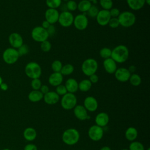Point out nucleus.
Instances as JSON below:
<instances>
[{
    "label": "nucleus",
    "mask_w": 150,
    "mask_h": 150,
    "mask_svg": "<svg viewBox=\"0 0 150 150\" xmlns=\"http://www.w3.org/2000/svg\"><path fill=\"white\" fill-rule=\"evenodd\" d=\"M0 87H1V89L4 90V91H6L8 89V86L6 83H2L0 85Z\"/></svg>",
    "instance_id": "obj_50"
},
{
    "label": "nucleus",
    "mask_w": 150,
    "mask_h": 150,
    "mask_svg": "<svg viewBox=\"0 0 150 150\" xmlns=\"http://www.w3.org/2000/svg\"><path fill=\"white\" fill-rule=\"evenodd\" d=\"M100 5L104 10H110L113 6L112 0H99Z\"/></svg>",
    "instance_id": "obj_32"
},
{
    "label": "nucleus",
    "mask_w": 150,
    "mask_h": 150,
    "mask_svg": "<svg viewBox=\"0 0 150 150\" xmlns=\"http://www.w3.org/2000/svg\"><path fill=\"white\" fill-rule=\"evenodd\" d=\"M129 57V50L124 45H119L111 50V58L117 63H122L127 61Z\"/></svg>",
    "instance_id": "obj_1"
},
{
    "label": "nucleus",
    "mask_w": 150,
    "mask_h": 150,
    "mask_svg": "<svg viewBox=\"0 0 150 150\" xmlns=\"http://www.w3.org/2000/svg\"><path fill=\"white\" fill-rule=\"evenodd\" d=\"M118 19L120 25L124 28H129L135 24L136 22V16L132 12L123 11L120 12Z\"/></svg>",
    "instance_id": "obj_3"
},
{
    "label": "nucleus",
    "mask_w": 150,
    "mask_h": 150,
    "mask_svg": "<svg viewBox=\"0 0 150 150\" xmlns=\"http://www.w3.org/2000/svg\"><path fill=\"white\" fill-rule=\"evenodd\" d=\"M23 150H38V148L33 144H29L25 146Z\"/></svg>",
    "instance_id": "obj_46"
},
{
    "label": "nucleus",
    "mask_w": 150,
    "mask_h": 150,
    "mask_svg": "<svg viewBox=\"0 0 150 150\" xmlns=\"http://www.w3.org/2000/svg\"><path fill=\"white\" fill-rule=\"evenodd\" d=\"M95 122L97 125L103 128L108 124L109 122V116L106 112H101L96 115Z\"/></svg>",
    "instance_id": "obj_21"
},
{
    "label": "nucleus",
    "mask_w": 150,
    "mask_h": 150,
    "mask_svg": "<svg viewBox=\"0 0 150 150\" xmlns=\"http://www.w3.org/2000/svg\"><path fill=\"white\" fill-rule=\"evenodd\" d=\"M137 137L138 131L135 128L133 127H130L126 129L125 132V137L128 141L132 142L137 139Z\"/></svg>",
    "instance_id": "obj_25"
},
{
    "label": "nucleus",
    "mask_w": 150,
    "mask_h": 150,
    "mask_svg": "<svg viewBox=\"0 0 150 150\" xmlns=\"http://www.w3.org/2000/svg\"><path fill=\"white\" fill-rule=\"evenodd\" d=\"M73 24L77 30H84L88 25V18L84 13L78 14L74 17Z\"/></svg>",
    "instance_id": "obj_9"
},
{
    "label": "nucleus",
    "mask_w": 150,
    "mask_h": 150,
    "mask_svg": "<svg viewBox=\"0 0 150 150\" xmlns=\"http://www.w3.org/2000/svg\"><path fill=\"white\" fill-rule=\"evenodd\" d=\"M114 74L115 79L120 82H126L128 81L131 74L128 69L125 67L117 68Z\"/></svg>",
    "instance_id": "obj_13"
},
{
    "label": "nucleus",
    "mask_w": 150,
    "mask_h": 150,
    "mask_svg": "<svg viewBox=\"0 0 150 150\" xmlns=\"http://www.w3.org/2000/svg\"><path fill=\"white\" fill-rule=\"evenodd\" d=\"M45 103L49 105L56 104L60 99V96L55 91H49L43 95V97Z\"/></svg>",
    "instance_id": "obj_20"
},
{
    "label": "nucleus",
    "mask_w": 150,
    "mask_h": 150,
    "mask_svg": "<svg viewBox=\"0 0 150 150\" xmlns=\"http://www.w3.org/2000/svg\"><path fill=\"white\" fill-rule=\"evenodd\" d=\"M88 1H89L90 2H93V3H96V2H97V0H88Z\"/></svg>",
    "instance_id": "obj_53"
},
{
    "label": "nucleus",
    "mask_w": 150,
    "mask_h": 150,
    "mask_svg": "<svg viewBox=\"0 0 150 150\" xmlns=\"http://www.w3.org/2000/svg\"><path fill=\"white\" fill-rule=\"evenodd\" d=\"M98 102L97 100L93 96H88L85 98L84 100V107L90 112H94L97 110L98 108Z\"/></svg>",
    "instance_id": "obj_16"
},
{
    "label": "nucleus",
    "mask_w": 150,
    "mask_h": 150,
    "mask_svg": "<svg viewBox=\"0 0 150 150\" xmlns=\"http://www.w3.org/2000/svg\"><path fill=\"white\" fill-rule=\"evenodd\" d=\"M99 12V9L96 5H91L88 11L86 12L87 15L91 18H96Z\"/></svg>",
    "instance_id": "obj_35"
},
{
    "label": "nucleus",
    "mask_w": 150,
    "mask_h": 150,
    "mask_svg": "<svg viewBox=\"0 0 150 150\" xmlns=\"http://www.w3.org/2000/svg\"><path fill=\"white\" fill-rule=\"evenodd\" d=\"M62 0H46V4L48 8L57 9L62 5Z\"/></svg>",
    "instance_id": "obj_31"
},
{
    "label": "nucleus",
    "mask_w": 150,
    "mask_h": 150,
    "mask_svg": "<svg viewBox=\"0 0 150 150\" xmlns=\"http://www.w3.org/2000/svg\"><path fill=\"white\" fill-rule=\"evenodd\" d=\"M3 150H10V149H8V148H5V149H4Z\"/></svg>",
    "instance_id": "obj_55"
},
{
    "label": "nucleus",
    "mask_w": 150,
    "mask_h": 150,
    "mask_svg": "<svg viewBox=\"0 0 150 150\" xmlns=\"http://www.w3.org/2000/svg\"><path fill=\"white\" fill-rule=\"evenodd\" d=\"M66 7L69 12L74 11L77 9V4L74 0H69L66 2Z\"/></svg>",
    "instance_id": "obj_37"
},
{
    "label": "nucleus",
    "mask_w": 150,
    "mask_h": 150,
    "mask_svg": "<svg viewBox=\"0 0 150 150\" xmlns=\"http://www.w3.org/2000/svg\"><path fill=\"white\" fill-rule=\"evenodd\" d=\"M121 150H129L128 149H121Z\"/></svg>",
    "instance_id": "obj_57"
},
{
    "label": "nucleus",
    "mask_w": 150,
    "mask_h": 150,
    "mask_svg": "<svg viewBox=\"0 0 150 150\" xmlns=\"http://www.w3.org/2000/svg\"><path fill=\"white\" fill-rule=\"evenodd\" d=\"M31 87L34 90H39L42 84L41 80L39 79H32L31 81Z\"/></svg>",
    "instance_id": "obj_39"
},
{
    "label": "nucleus",
    "mask_w": 150,
    "mask_h": 150,
    "mask_svg": "<svg viewBox=\"0 0 150 150\" xmlns=\"http://www.w3.org/2000/svg\"><path fill=\"white\" fill-rule=\"evenodd\" d=\"M40 91L44 95L49 91V88L47 85L42 84L39 89Z\"/></svg>",
    "instance_id": "obj_47"
},
{
    "label": "nucleus",
    "mask_w": 150,
    "mask_h": 150,
    "mask_svg": "<svg viewBox=\"0 0 150 150\" xmlns=\"http://www.w3.org/2000/svg\"><path fill=\"white\" fill-rule=\"evenodd\" d=\"M62 66L63 64L62 62L59 60H54L51 64V68L53 72H60L62 68Z\"/></svg>",
    "instance_id": "obj_36"
},
{
    "label": "nucleus",
    "mask_w": 150,
    "mask_h": 150,
    "mask_svg": "<svg viewBox=\"0 0 150 150\" xmlns=\"http://www.w3.org/2000/svg\"><path fill=\"white\" fill-rule=\"evenodd\" d=\"M55 92L60 96H64L67 93V91L66 90V88L64 85L63 84H60L57 86H56V91Z\"/></svg>",
    "instance_id": "obj_40"
},
{
    "label": "nucleus",
    "mask_w": 150,
    "mask_h": 150,
    "mask_svg": "<svg viewBox=\"0 0 150 150\" xmlns=\"http://www.w3.org/2000/svg\"><path fill=\"white\" fill-rule=\"evenodd\" d=\"M128 71H129V73L131 74L135 73V72L136 71V67L134 65H131L128 68Z\"/></svg>",
    "instance_id": "obj_49"
},
{
    "label": "nucleus",
    "mask_w": 150,
    "mask_h": 150,
    "mask_svg": "<svg viewBox=\"0 0 150 150\" xmlns=\"http://www.w3.org/2000/svg\"><path fill=\"white\" fill-rule=\"evenodd\" d=\"M62 141L68 145H73L78 142L80 139V134L75 128L66 129L62 134Z\"/></svg>",
    "instance_id": "obj_2"
},
{
    "label": "nucleus",
    "mask_w": 150,
    "mask_h": 150,
    "mask_svg": "<svg viewBox=\"0 0 150 150\" xmlns=\"http://www.w3.org/2000/svg\"><path fill=\"white\" fill-rule=\"evenodd\" d=\"M108 25L110 28L113 29L118 28L120 26V23L118 18H111L108 22Z\"/></svg>",
    "instance_id": "obj_41"
},
{
    "label": "nucleus",
    "mask_w": 150,
    "mask_h": 150,
    "mask_svg": "<svg viewBox=\"0 0 150 150\" xmlns=\"http://www.w3.org/2000/svg\"><path fill=\"white\" fill-rule=\"evenodd\" d=\"M25 72L26 76L32 79H39L42 74V68L38 63L31 62L26 65Z\"/></svg>",
    "instance_id": "obj_5"
},
{
    "label": "nucleus",
    "mask_w": 150,
    "mask_h": 150,
    "mask_svg": "<svg viewBox=\"0 0 150 150\" xmlns=\"http://www.w3.org/2000/svg\"><path fill=\"white\" fill-rule=\"evenodd\" d=\"M40 150H42V149H40Z\"/></svg>",
    "instance_id": "obj_59"
},
{
    "label": "nucleus",
    "mask_w": 150,
    "mask_h": 150,
    "mask_svg": "<svg viewBox=\"0 0 150 150\" xmlns=\"http://www.w3.org/2000/svg\"><path fill=\"white\" fill-rule=\"evenodd\" d=\"M146 150H150V148H148Z\"/></svg>",
    "instance_id": "obj_58"
},
{
    "label": "nucleus",
    "mask_w": 150,
    "mask_h": 150,
    "mask_svg": "<svg viewBox=\"0 0 150 150\" xmlns=\"http://www.w3.org/2000/svg\"><path fill=\"white\" fill-rule=\"evenodd\" d=\"M65 87L67 91V93H75L79 90V83L73 78L68 79L65 83Z\"/></svg>",
    "instance_id": "obj_22"
},
{
    "label": "nucleus",
    "mask_w": 150,
    "mask_h": 150,
    "mask_svg": "<svg viewBox=\"0 0 150 150\" xmlns=\"http://www.w3.org/2000/svg\"><path fill=\"white\" fill-rule=\"evenodd\" d=\"M18 52L19 56L25 55V54H28L29 52V47L27 45L23 44L21 47H19L18 48Z\"/></svg>",
    "instance_id": "obj_42"
},
{
    "label": "nucleus",
    "mask_w": 150,
    "mask_h": 150,
    "mask_svg": "<svg viewBox=\"0 0 150 150\" xmlns=\"http://www.w3.org/2000/svg\"><path fill=\"white\" fill-rule=\"evenodd\" d=\"M145 4H146L148 5H150V0H145Z\"/></svg>",
    "instance_id": "obj_52"
},
{
    "label": "nucleus",
    "mask_w": 150,
    "mask_h": 150,
    "mask_svg": "<svg viewBox=\"0 0 150 150\" xmlns=\"http://www.w3.org/2000/svg\"><path fill=\"white\" fill-rule=\"evenodd\" d=\"M77 98L74 94L67 93L61 98V106L66 110L73 109L77 104Z\"/></svg>",
    "instance_id": "obj_6"
},
{
    "label": "nucleus",
    "mask_w": 150,
    "mask_h": 150,
    "mask_svg": "<svg viewBox=\"0 0 150 150\" xmlns=\"http://www.w3.org/2000/svg\"><path fill=\"white\" fill-rule=\"evenodd\" d=\"M98 64L97 60L93 58H88L84 60L81 67L83 73L87 76L95 74L98 70Z\"/></svg>",
    "instance_id": "obj_4"
},
{
    "label": "nucleus",
    "mask_w": 150,
    "mask_h": 150,
    "mask_svg": "<svg viewBox=\"0 0 150 150\" xmlns=\"http://www.w3.org/2000/svg\"><path fill=\"white\" fill-rule=\"evenodd\" d=\"M109 12L111 18H118L120 14V10L117 8H112L110 10H109Z\"/></svg>",
    "instance_id": "obj_43"
},
{
    "label": "nucleus",
    "mask_w": 150,
    "mask_h": 150,
    "mask_svg": "<svg viewBox=\"0 0 150 150\" xmlns=\"http://www.w3.org/2000/svg\"><path fill=\"white\" fill-rule=\"evenodd\" d=\"M50 25V24L47 21L45 20V21H43L42 22L41 26H42L43 28H44V29H47L49 28V26Z\"/></svg>",
    "instance_id": "obj_48"
},
{
    "label": "nucleus",
    "mask_w": 150,
    "mask_h": 150,
    "mask_svg": "<svg viewBox=\"0 0 150 150\" xmlns=\"http://www.w3.org/2000/svg\"><path fill=\"white\" fill-rule=\"evenodd\" d=\"M43 94L40 91V90H33L28 94V99L33 103L40 101L43 99Z\"/></svg>",
    "instance_id": "obj_26"
},
{
    "label": "nucleus",
    "mask_w": 150,
    "mask_h": 150,
    "mask_svg": "<svg viewBox=\"0 0 150 150\" xmlns=\"http://www.w3.org/2000/svg\"><path fill=\"white\" fill-rule=\"evenodd\" d=\"M52 48L51 43L47 40L40 43V49L44 52H48Z\"/></svg>",
    "instance_id": "obj_38"
},
{
    "label": "nucleus",
    "mask_w": 150,
    "mask_h": 150,
    "mask_svg": "<svg viewBox=\"0 0 150 150\" xmlns=\"http://www.w3.org/2000/svg\"><path fill=\"white\" fill-rule=\"evenodd\" d=\"M19 55L18 50L14 48H8L6 49L3 53V59L4 61L9 64L15 63L18 59Z\"/></svg>",
    "instance_id": "obj_10"
},
{
    "label": "nucleus",
    "mask_w": 150,
    "mask_h": 150,
    "mask_svg": "<svg viewBox=\"0 0 150 150\" xmlns=\"http://www.w3.org/2000/svg\"><path fill=\"white\" fill-rule=\"evenodd\" d=\"M62 1H64V2H67L68 1H69V0H62Z\"/></svg>",
    "instance_id": "obj_56"
},
{
    "label": "nucleus",
    "mask_w": 150,
    "mask_h": 150,
    "mask_svg": "<svg viewBox=\"0 0 150 150\" xmlns=\"http://www.w3.org/2000/svg\"><path fill=\"white\" fill-rule=\"evenodd\" d=\"M103 135L104 131L103 128L97 125L96 124L91 126L88 129V135L92 141H98L101 140Z\"/></svg>",
    "instance_id": "obj_11"
},
{
    "label": "nucleus",
    "mask_w": 150,
    "mask_h": 150,
    "mask_svg": "<svg viewBox=\"0 0 150 150\" xmlns=\"http://www.w3.org/2000/svg\"><path fill=\"white\" fill-rule=\"evenodd\" d=\"M100 150H111V148H110L109 146H104L102 147V148L100 149Z\"/></svg>",
    "instance_id": "obj_51"
},
{
    "label": "nucleus",
    "mask_w": 150,
    "mask_h": 150,
    "mask_svg": "<svg viewBox=\"0 0 150 150\" xmlns=\"http://www.w3.org/2000/svg\"><path fill=\"white\" fill-rule=\"evenodd\" d=\"M103 67L105 71L110 74H114L117 69V63L111 57L104 60Z\"/></svg>",
    "instance_id": "obj_17"
},
{
    "label": "nucleus",
    "mask_w": 150,
    "mask_h": 150,
    "mask_svg": "<svg viewBox=\"0 0 150 150\" xmlns=\"http://www.w3.org/2000/svg\"><path fill=\"white\" fill-rule=\"evenodd\" d=\"M100 56L101 58L104 59H106L111 57V49L108 47H103L100 50Z\"/></svg>",
    "instance_id": "obj_33"
},
{
    "label": "nucleus",
    "mask_w": 150,
    "mask_h": 150,
    "mask_svg": "<svg viewBox=\"0 0 150 150\" xmlns=\"http://www.w3.org/2000/svg\"><path fill=\"white\" fill-rule=\"evenodd\" d=\"M111 18V17L109 11L102 9L99 11L96 17V19L99 25L104 26L108 25Z\"/></svg>",
    "instance_id": "obj_12"
},
{
    "label": "nucleus",
    "mask_w": 150,
    "mask_h": 150,
    "mask_svg": "<svg viewBox=\"0 0 150 150\" xmlns=\"http://www.w3.org/2000/svg\"><path fill=\"white\" fill-rule=\"evenodd\" d=\"M2 83V79H1V76H0V85H1V84Z\"/></svg>",
    "instance_id": "obj_54"
},
{
    "label": "nucleus",
    "mask_w": 150,
    "mask_h": 150,
    "mask_svg": "<svg viewBox=\"0 0 150 150\" xmlns=\"http://www.w3.org/2000/svg\"><path fill=\"white\" fill-rule=\"evenodd\" d=\"M128 7L133 11L142 9L145 4V0H126Z\"/></svg>",
    "instance_id": "obj_23"
},
{
    "label": "nucleus",
    "mask_w": 150,
    "mask_h": 150,
    "mask_svg": "<svg viewBox=\"0 0 150 150\" xmlns=\"http://www.w3.org/2000/svg\"><path fill=\"white\" fill-rule=\"evenodd\" d=\"M23 137L28 141H32L35 140L37 136V132L35 129L32 127L26 128L23 131Z\"/></svg>",
    "instance_id": "obj_24"
},
{
    "label": "nucleus",
    "mask_w": 150,
    "mask_h": 150,
    "mask_svg": "<svg viewBox=\"0 0 150 150\" xmlns=\"http://www.w3.org/2000/svg\"><path fill=\"white\" fill-rule=\"evenodd\" d=\"M49 36H53L56 33V28L53 25H50L49 28L46 29Z\"/></svg>",
    "instance_id": "obj_44"
},
{
    "label": "nucleus",
    "mask_w": 150,
    "mask_h": 150,
    "mask_svg": "<svg viewBox=\"0 0 150 150\" xmlns=\"http://www.w3.org/2000/svg\"><path fill=\"white\" fill-rule=\"evenodd\" d=\"M92 83L88 79H84L79 83V90L82 92H87L90 90Z\"/></svg>",
    "instance_id": "obj_28"
},
{
    "label": "nucleus",
    "mask_w": 150,
    "mask_h": 150,
    "mask_svg": "<svg viewBox=\"0 0 150 150\" xmlns=\"http://www.w3.org/2000/svg\"><path fill=\"white\" fill-rule=\"evenodd\" d=\"M59 12L57 9L48 8L45 12V20L50 25H53L58 21Z\"/></svg>",
    "instance_id": "obj_14"
},
{
    "label": "nucleus",
    "mask_w": 150,
    "mask_h": 150,
    "mask_svg": "<svg viewBox=\"0 0 150 150\" xmlns=\"http://www.w3.org/2000/svg\"><path fill=\"white\" fill-rule=\"evenodd\" d=\"M9 42L13 48H19L23 43V38L18 33H12L9 36Z\"/></svg>",
    "instance_id": "obj_18"
},
{
    "label": "nucleus",
    "mask_w": 150,
    "mask_h": 150,
    "mask_svg": "<svg viewBox=\"0 0 150 150\" xmlns=\"http://www.w3.org/2000/svg\"><path fill=\"white\" fill-rule=\"evenodd\" d=\"M73 20L74 16L71 12L68 11H63L59 13L57 22L62 27L68 28L73 25Z\"/></svg>",
    "instance_id": "obj_8"
},
{
    "label": "nucleus",
    "mask_w": 150,
    "mask_h": 150,
    "mask_svg": "<svg viewBox=\"0 0 150 150\" xmlns=\"http://www.w3.org/2000/svg\"><path fill=\"white\" fill-rule=\"evenodd\" d=\"M129 150H144V146L142 143L138 141H132L129 144Z\"/></svg>",
    "instance_id": "obj_34"
},
{
    "label": "nucleus",
    "mask_w": 150,
    "mask_h": 150,
    "mask_svg": "<svg viewBox=\"0 0 150 150\" xmlns=\"http://www.w3.org/2000/svg\"><path fill=\"white\" fill-rule=\"evenodd\" d=\"M63 80V76L60 73V72H53L49 77L48 81L49 83L53 86L56 87L60 84Z\"/></svg>",
    "instance_id": "obj_19"
},
{
    "label": "nucleus",
    "mask_w": 150,
    "mask_h": 150,
    "mask_svg": "<svg viewBox=\"0 0 150 150\" xmlns=\"http://www.w3.org/2000/svg\"><path fill=\"white\" fill-rule=\"evenodd\" d=\"M31 36L35 42L40 43L47 40L49 37L46 29L43 28L41 26H36L32 29Z\"/></svg>",
    "instance_id": "obj_7"
},
{
    "label": "nucleus",
    "mask_w": 150,
    "mask_h": 150,
    "mask_svg": "<svg viewBox=\"0 0 150 150\" xmlns=\"http://www.w3.org/2000/svg\"><path fill=\"white\" fill-rule=\"evenodd\" d=\"M92 5L91 2L88 0H81L77 4V9L83 13H86Z\"/></svg>",
    "instance_id": "obj_27"
},
{
    "label": "nucleus",
    "mask_w": 150,
    "mask_h": 150,
    "mask_svg": "<svg viewBox=\"0 0 150 150\" xmlns=\"http://www.w3.org/2000/svg\"><path fill=\"white\" fill-rule=\"evenodd\" d=\"M73 112L75 117L79 120L84 121L90 118L87 110L82 105H76L73 108Z\"/></svg>",
    "instance_id": "obj_15"
},
{
    "label": "nucleus",
    "mask_w": 150,
    "mask_h": 150,
    "mask_svg": "<svg viewBox=\"0 0 150 150\" xmlns=\"http://www.w3.org/2000/svg\"><path fill=\"white\" fill-rule=\"evenodd\" d=\"M89 77V79L88 80L90 81V82L93 84H95V83H97L99 80V78H98V76L95 73V74H91L90 75Z\"/></svg>",
    "instance_id": "obj_45"
},
{
    "label": "nucleus",
    "mask_w": 150,
    "mask_h": 150,
    "mask_svg": "<svg viewBox=\"0 0 150 150\" xmlns=\"http://www.w3.org/2000/svg\"><path fill=\"white\" fill-rule=\"evenodd\" d=\"M128 81H129L130 84L132 86L137 87L141 84L142 80H141V77H140L139 75H138V74H136V73H132L131 74Z\"/></svg>",
    "instance_id": "obj_29"
},
{
    "label": "nucleus",
    "mask_w": 150,
    "mask_h": 150,
    "mask_svg": "<svg viewBox=\"0 0 150 150\" xmlns=\"http://www.w3.org/2000/svg\"><path fill=\"white\" fill-rule=\"evenodd\" d=\"M74 70V66L71 64L67 63L62 66V68L60 72L63 76H69L72 74Z\"/></svg>",
    "instance_id": "obj_30"
}]
</instances>
